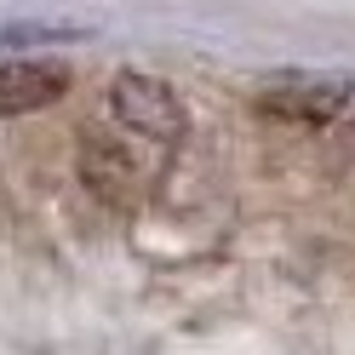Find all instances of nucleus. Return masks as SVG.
Wrapping results in <instances>:
<instances>
[{"label": "nucleus", "mask_w": 355, "mask_h": 355, "mask_svg": "<svg viewBox=\"0 0 355 355\" xmlns=\"http://www.w3.org/2000/svg\"><path fill=\"white\" fill-rule=\"evenodd\" d=\"M109 109H115V121L132 138H149V144H178L189 132V115L178 103V92L161 75H144V69H121L109 80Z\"/></svg>", "instance_id": "obj_1"}, {"label": "nucleus", "mask_w": 355, "mask_h": 355, "mask_svg": "<svg viewBox=\"0 0 355 355\" xmlns=\"http://www.w3.org/2000/svg\"><path fill=\"white\" fill-rule=\"evenodd\" d=\"M258 109H263V115H281V121L327 126V121H338L349 109V80H309V75L270 80L258 92Z\"/></svg>", "instance_id": "obj_2"}, {"label": "nucleus", "mask_w": 355, "mask_h": 355, "mask_svg": "<svg viewBox=\"0 0 355 355\" xmlns=\"http://www.w3.org/2000/svg\"><path fill=\"white\" fill-rule=\"evenodd\" d=\"M69 92V69L63 63H40V58H17L0 63V115H29L46 109Z\"/></svg>", "instance_id": "obj_3"}, {"label": "nucleus", "mask_w": 355, "mask_h": 355, "mask_svg": "<svg viewBox=\"0 0 355 355\" xmlns=\"http://www.w3.org/2000/svg\"><path fill=\"white\" fill-rule=\"evenodd\" d=\"M80 178L103 195V201H132V184H138L132 161H126L115 144H86L80 149Z\"/></svg>", "instance_id": "obj_4"}]
</instances>
